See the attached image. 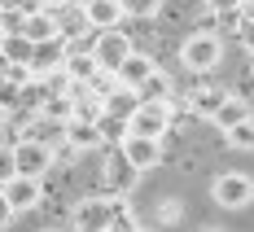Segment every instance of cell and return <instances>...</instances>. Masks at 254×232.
I'll use <instances>...</instances> for the list:
<instances>
[{"label": "cell", "instance_id": "30", "mask_svg": "<svg viewBox=\"0 0 254 232\" xmlns=\"http://www.w3.org/2000/svg\"><path fill=\"white\" fill-rule=\"evenodd\" d=\"M232 4H241V9H254V0H232Z\"/></svg>", "mask_w": 254, "mask_h": 232}, {"label": "cell", "instance_id": "5", "mask_svg": "<svg viewBox=\"0 0 254 232\" xmlns=\"http://www.w3.org/2000/svg\"><path fill=\"white\" fill-rule=\"evenodd\" d=\"M127 131H140V136H167L171 131V101H140L136 114L127 118Z\"/></svg>", "mask_w": 254, "mask_h": 232}, {"label": "cell", "instance_id": "7", "mask_svg": "<svg viewBox=\"0 0 254 232\" xmlns=\"http://www.w3.org/2000/svg\"><path fill=\"white\" fill-rule=\"evenodd\" d=\"M70 224L79 232H105L114 228V197H83L70 215Z\"/></svg>", "mask_w": 254, "mask_h": 232}, {"label": "cell", "instance_id": "11", "mask_svg": "<svg viewBox=\"0 0 254 232\" xmlns=\"http://www.w3.org/2000/svg\"><path fill=\"white\" fill-rule=\"evenodd\" d=\"M62 70L70 75V83H92V79L101 75V61H97L92 49H75V53L62 57Z\"/></svg>", "mask_w": 254, "mask_h": 232}, {"label": "cell", "instance_id": "29", "mask_svg": "<svg viewBox=\"0 0 254 232\" xmlns=\"http://www.w3.org/2000/svg\"><path fill=\"white\" fill-rule=\"evenodd\" d=\"M62 4H70V0H44V9H62Z\"/></svg>", "mask_w": 254, "mask_h": 232}, {"label": "cell", "instance_id": "27", "mask_svg": "<svg viewBox=\"0 0 254 232\" xmlns=\"http://www.w3.org/2000/svg\"><path fill=\"white\" fill-rule=\"evenodd\" d=\"M13 66H18V61H13V57H9L4 49H0V79H9V75H13Z\"/></svg>", "mask_w": 254, "mask_h": 232}, {"label": "cell", "instance_id": "28", "mask_svg": "<svg viewBox=\"0 0 254 232\" xmlns=\"http://www.w3.org/2000/svg\"><path fill=\"white\" fill-rule=\"evenodd\" d=\"M241 40L250 44V53H254V22H241Z\"/></svg>", "mask_w": 254, "mask_h": 232}, {"label": "cell", "instance_id": "16", "mask_svg": "<svg viewBox=\"0 0 254 232\" xmlns=\"http://www.w3.org/2000/svg\"><path fill=\"white\" fill-rule=\"evenodd\" d=\"M57 26H62V44H75L79 35L88 31V13H83V4H66V9H57Z\"/></svg>", "mask_w": 254, "mask_h": 232}, {"label": "cell", "instance_id": "21", "mask_svg": "<svg viewBox=\"0 0 254 232\" xmlns=\"http://www.w3.org/2000/svg\"><path fill=\"white\" fill-rule=\"evenodd\" d=\"M22 88L26 83H18V79H0V110H13V105H22Z\"/></svg>", "mask_w": 254, "mask_h": 232}, {"label": "cell", "instance_id": "22", "mask_svg": "<svg viewBox=\"0 0 254 232\" xmlns=\"http://www.w3.org/2000/svg\"><path fill=\"white\" fill-rule=\"evenodd\" d=\"M140 97H145V101H167V97H171V79H167L162 70H158V75H153L149 83L140 88Z\"/></svg>", "mask_w": 254, "mask_h": 232}, {"label": "cell", "instance_id": "31", "mask_svg": "<svg viewBox=\"0 0 254 232\" xmlns=\"http://www.w3.org/2000/svg\"><path fill=\"white\" fill-rule=\"evenodd\" d=\"M215 4H228V0H206V9H215Z\"/></svg>", "mask_w": 254, "mask_h": 232}, {"label": "cell", "instance_id": "14", "mask_svg": "<svg viewBox=\"0 0 254 232\" xmlns=\"http://www.w3.org/2000/svg\"><path fill=\"white\" fill-rule=\"evenodd\" d=\"M145 101V97H140V92H136V88H127V83H114V88H110V92H105V114H110V118H131V114H136V105Z\"/></svg>", "mask_w": 254, "mask_h": 232}, {"label": "cell", "instance_id": "19", "mask_svg": "<svg viewBox=\"0 0 254 232\" xmlns=\"http://www.w3.org/2000/svg\"><path fill=\"white\" fill-rule=\"evenodd\" d=\"M123 4V18H136V22H149L162 13V0H119Z\"/></svg>", "mask_w": 254, "mask_h": 232}, {"label": "cell", "instance_id": "13", "mask_svg": "<svg viewBox=\"0 0 254 232\" xmlns=\"http://www.w3.org/2000/svg\"><path fill=\"white\" fill-rule=\"evenodd\" d=\"M79 4H83L92 31H114V26L123 22V4L119 0H79Z\"/></svg>", "mask_w": 254, "mask_h": 232}, {"label": "cell", "instance_id": "10", "mask_svg": "<svg viewBox=\"0 0 254 232\" xmlns=\"http://www.w3.org/2000/svg\"><path fill=\"white\" fill-rule=\"evenodd\" d=\"M22 35L31 40V44H53V40H62V26H57V9H35V13H26Z\"/></svg>", "mask_w": 254, "mask_h": 232}, {"label": "cell", "instance_id": "8", "mask_svg": "<svg viewBox=\"0 0 254 232\" xmlns=\"http://www.w3.org/2000/svg\"><path fill=\"white\" fill-rule=\"evenodd\" d=\"M0 188H4V197L13 202L18 215H22V210H35L40 202H44V184H40V175H22V171H18L13 180L0 184Z\"/></svg>", "mask_w": 254, "mask_h": 232}, {"label": "cell", "instance_id": "26", "mask_svg": "<svg viewBox=\"0 0 254 232\" xmlns=\"http://www.w3.org/2000/svg\"><path fill=\"white\" fill-rule=\"evenodd\" d=\"M13 215H18V210H13V202H9V197H4V188H0V232L13 224Z\"/></svg>", "mask_w": 254, "mask_h": 232}, {"label": "cell", "instance_id": "4", "mask_svg": "<svg viewBox=\"0 0 254 232\" xmlns=\"http://www.w3.org/2000/svg\"><path fill=\"white\" fill-rule=\"evenodd\" d=\"M13 158H18V171L22 175H49L53 162H57V149L53 145H44V140H35V136H26V140H18L13 145Z\"/></svg>", "mask_w": 254, "mask_h": 232}, {"label": "cell", "instance_id": "6", "mask_svg": "<svg viewBox=\"0 0 254 232\" xmlns=\"http://www.w3.org/2000/svg\"><path fill=\"white\" fill-rule=\"evenodd\" d=\"M92 53H97V61H101V70L110 75H119V66H123L127 57H131V40H127L123 31L114 26V31H97V40H92Z\"/></svg>", "mask_w": 254, "mask_h": 232}, {"label": "cell", "instance_id": "12", "mask_svg": "<svg viewBox=\"0 0 254 232\" xmlns=\"http://www.w3.org/2000/svg\"><path fill=\"white\" fill-rule=\"evenodd\" d=\"M153 75H158V61H153L149 53H131L123 66H119V83L136 88V92H140V88H145V83H149Z\"/></svg>", "mask_w": 254, "mask_h": 232}, {"label": "cell", "instance_id": "3", "mask_svg": "<svg viewBox=\"0 0 254 232\" xmlns=\"http://www.w3.org/2000/svg\"><path fill=\"white\" fill-rule=\"evenodd\" d=\"M119 154H123V162L140 175V171H153V167L162 162V140H158V136H140V131H127L123 140H119Z\"/></svg>", "mask_w": 254, "mask_h": 232}, {"label": "cell", "instance_id": "20", "mask_svg": "<svg viewBox=\"0 0 254 232\" xmlns=\"http://www.w3.org/2000/svg\"><path fill=\"white\" fill-rule=\"evenodd\" d=\"M224 140H228V149H241V154H250V149H254V118H246V123L228 127V131H224Z\"/></svg>", "mask_w": 254, "mask_h": 232}, {"label": "cell", "instance_id": "23", "mask_svg": "<svg viewBox=\"0 0 254 232\" xmlns=\"http://www.w3.org/2000/svg\"><path fill=\"white\" fill-rule=\"evenodd\" d=\"M180 219H184V206H180L176 197H167V202L158 206V224H162V228H176Z\"/></svg>", "mask_w": 254, "mask_h": 232}, {"label": "cell", "instance_id": "17", "mask_svg": "<svg viewBox=\"0 0 254 232\" xmlns=\"http://www.w3.org/2000/svg\"><path fill=\"white\" fill-rule=\"evenodd\" d=\"M250 118V105H246V97H237V92H228V101L219 105V114L210 118L219 131H228V127H237V123H246Z\"/></svg>", "mask_w": 254, "mask_h": 232}, {"label": "cell", "instance_id": "2", "mask_svg": "<svg viewBox=\"0 0 254 232\" xmlns=\"http://www.w3.org/2000/svg\"><path fill=\"white\" fill-rule=\"evenodd\" d=\"M210 202L219 210H246L254 202V180L241 175V171H224L215 180V188H210Z\"/></svg>", "mask_w": 254, "mask_h": 232}, {"label": "cell", "instance_id": "1", "mask_svg": "<svg viewBox=\"0 0 254 232\" xmlns=\"http://www.w3.org/2000/svg\"><path fill=\"white\" fill-rule=\"evenodd\" d=\"M180 61H184L193 75L215 70V66L224 61V40H219V31H197V35H189V40L180 44Z\"/></svg>", "mask_w": 254, "mask_h": 232}, {"label": "cell", "instance_id": "15", "mask_svg": "<svg viewBox=\"0 0 254 232\" xmlns=\"http://www.w3.org/2000/svg\"><path fill=\"white\" fill-rule=\"evenodd\" d=\"M224 101H228V88H215V83H206V88H197V92H189V110L202 114V118H215Z\"/></svg>", "mask_w": 254, "mask_h": 232}, {"label": "cell", "instance_id": "9", "mask_svg": "<svg viewBox=\"0 0 254 232\" xmlns=\"http://www.w3.org/2000/svg\"><path fill=\"white\" fill-rule=\"evenodd\" d=\"M105 131H101V118H66V145L88 154V149H101Z\"/></svg>", "mask_w": 254, "mask_h": 232}, {"label": "cell", "instance_id": "25", "mask_svg": "<svg viewBox=\"0 0 254 232\" xmlns=\"http://www.w3.org/2000/svg\"><path fill=\"white\" fill-rule=\"evenodd\" d=\"M13 175H18V158H13L9 145H0V184H9Z\"/></svg>", "mask_w": 254, "mask_h": 232}, {"label": "cell", "instance_id": "18", "mask_svg": "<svg viewBox=\"0 0 254 232\" xmlns=\"http://www.w3.org/2000/svg\"><path fill=\"white\" fill-rule=\"evenodd\" d=\"M26 13L13 4V0H0V35H22Z\"/></svg>", "mask_w": 254, "mask_h": 232}, {"label": "cell", "instance_id": "24", "mask_svg": "<svg viewBox=\"0 0 254 232\" xmlns=\"http://www.w3.org/2000/svg\"><path fill=\"white\" fill-rule=\"evenodd\" d=\"M136 210L127 206V197H114V228H136Z\"/></svg>", "mask_w": 254, "mask_h": 232}]
</instances>
